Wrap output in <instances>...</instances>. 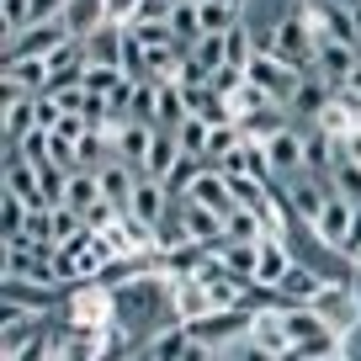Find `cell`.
<instances>
[{
  "instance_id": "obj_1",
  "label": "cell",
  "mask_w": 361,
  "mask_h": 361,
  "mask_svg": "<svg viewBox=\"0 0 361 361\" xmlns=\"http://www.w3.org/2000/svg\"><path fill=\"white\" fill-rule=\"evenodd\" d=\"M245 80L260 90V96H271L276 106H293L298 85H303V75H298V69H287L276 54H255V59H250V69H245Z\"/></svg>"
},
{
  "instance_id": "obj_2",
  "label": "cell",
  "mask_w": 361,
  "mask_h": 361,
  "mask_svg": "<svg viewBox=\"0 0 361 361\" xmlns=\"http://www.w3.org/2000/svg\"><path fill=\"white\" fill-rule=\"evenodd\" d=\"M266 165H271V180H282V186L308 170V138H303V128H298V123L266 138Z\"/></svg>"
},
{
  "instance_id": "obj_3",
  "label": "cell",
  "mask_w": 361,
  "mask_h": 361,
  "mask_svg": "<svg viewBox=\"0 0 361 361\" xmlns=\"http://www.w3.org/2000/svg\"><path fill=\"white\" fill-rule=\"evenodd\" d=\"M170 213H176V192H170L165 180H154V176H138V192H133V224H144L149 234H154V245H159V228L170 224Z\"/></svg>"
},
{
  "instance_id": "obj_4",
  "label": "cell",
  "mask_w": 361,
  "mask_h": 361,
  "mask_svg": "<svg viewBox=\"0 0 361 361\" xmlns=\"http://www.w3.org/2000/svg\"><path fill=\"white\" fill-rule=\"evenodd\" d=\"M282 192H287V207H293V218L314 228V224H319V213H324V202L335 197V186H329V176H314V170H303V176L287 180Z\"/></svg>"
},
{
  "instance_id": "obj_5",
  "label": "cell",
  "mask_w": 361,
  "mask_h": 361,
  "mask_svg": "<svg viewBox=\"0 0 361 361\" xmlns=\"http://www.w3.org/2000/svg\"><path fill=\"white\" fill-rule=\"evenodd\" d=\"M154 133H159V128H149V123H117L112 133H106V149H112V159L144 170L149 165V149H154Z\"/></svg>"
},
{
  "instance_id": "obj_6",
  "label": "cell",
  "mask_w": 361,
  "mask_h": 361,
  "mask_svg": "<svg viewBox=\"0 0 361 361\" xmlns=\"http://www.w3.org/2000/svg\"><path fill=\"white\" fill-rule=\"evenodd\" d=\"M138 176L144 170H133V165H123V159H102L96 165V180H102V197L117 207V213H133V192H138Z\"/></svg>"
},
{
  "instance_id": "obj_7",
  "label": "cell",
  "mask_w": 361,
  "mask_h": 361,
  "mask_svg": "<svg viewBox=\"0 0 361 361\" xmlns=\"http://www.w3.org/2000/svg\"><path fill=\"white\" fill-rule=\"evenodd\" d=\"M314 314L340 335V329H350V324L361 319V303H356V293H345L340 282H324V293L314 298Z\"/></svg>"
},
{
  "instance_id": "obj_8",
  "label": "cell",
  "mask_w": 361,
  "mask_h": 361,
  "mask_svg": "<svg viewBox=\"0 0 361 361\" xmlns=\"http://www.w3.org/2000/svg\"><path fill=\"white\" fill-rule=\"evenodd\" d=\"M350 224H356V202H345V197H329L324 202V213H319V224H314V234L324 239L329 250H340L345 255V239H350Z\"/></svg>"
},
{
  "instance_id": "obj_9",
  "label": "cell",
  "mask_w": 361,
  "mask_h": 361,
  "mask_svg": "<svg viewBox=\"0 0 361 361\" xmlns=\"http://www.w3.org/2000/svg\"><path fill=\"white\" fill-rule=\"evenodd\" d=\"M293 250H287V239H260V271H255V287H266V293H276V287L287 282V271H293Z\"/></svg>"
},
{
  "instance_id": "obj_10",
  "label": "cell",
  "mask_w": 361,
  "mask_h": 361,
  "mask_svg": "<svg viewBox=\"0 0 361 361\" xmlns=\"http://www.w3.org/2000/svg\"><path fill=\"white\" fill-rule=\"evenodd\" d=\"M59 22H64L69 37H80V43H85L90 32H102V27L112 22V11H106V0H69Z\"/></svg>"
},
{
  "instance_id": "obj_11",
  "label": "cell",
  "mask_w": 361,
  "mask_h": 361,
  "mask_svg": "<svg viewBox=\"0 0 361 361\" xmlns=\"http://www.w3.org/2000/svg\"><path fill=\"white\" fill-rule=\"evenodd\" d=\"M308 16H314L319 37H329V43H345V48H361V32H356V22H350L345 6H329V0H319Z\"/></svg>"
},
{
  "instance_id": "obj_12",
  "label": "cell",
  "mask_w": 361,
  "mask_h": 361,
  "mask_svg": "<svg viewBox=\"0 0 361 361\" xmlns=\"http://www.w3.org/2000/svg\"><path fill=\"white\" fill-rule=\"evenodd\" d=\"M37 128V96H6V144H22Z\"/></svg>"
},
{
  "instance_id": "obj_13",
  "label": "cell",
  "mask_w": 361,
  "mask_h": 361,
  "mask_svg": "<svg viewBox=\"0 0 361 361\" xmlns=\"http://www.w3.org/2000/svg\"><path fill=\"white\" fill-rule=\"evenodd\" d=\"M106 197H102V180H96V170H75V176H69V192H64V202L59 207H75V213H96V207H102Z\"/></svg>"
},
{
  "instance_id": "obj_14",
  "label": "cell",
  "mask_w": 361,
  "mask_h": 361,
  "mask_svg": "<svg viewBox=\"0 0 361 361\" xmlns=\"http://www.w3.org/2000/svg\"><path fill=\"white\" fill-rule=\"evenodd\" d=\"M218 260H224V271H228V276H239V282H250V287H255V271H260V245H234V239H228Z\"/></svg>"
},
{
  "instance_id": "obj_15",
  "label": "cell",
  "mask_w": 361,
  "mask_h": 361,
  "mask_svg": "<svg viewBox=\"0 0 361 361\" xmlns=\"http://www.w3.org/2000/svg\"><path fill=\"white\" fill-rule=\"evenodd\" d=\"M170 32H176V43L192 54V43L202 37V6H192V0H180L176 11H170Z\"/></svg>"
},
{
  "instance_id": "obj_16",
  "label": "cell",
  "mask_w": 361,
  "mask_h": 361,
  "mask_svg": "<svg viewBox=\"0 0 361 361\" xmlns=\"http://www.w3.org/2000/svg\"><path fill=\"white\" fill-rule=\"evenodd\" d=\"M329 186H335L345 202H356L361 207V159H350L345 149H340V159H335V170H329Z\"/></svg>"
},
{
  "instance_id": "obj_17",
  "label": "cell",
  "mask_w": 361,
  "mask_h": 361,
  "mask_svg": "<svg viewBox=\"0 0 361 361\" xmlns=\"http://www.w3.org/2000/svg\"><path fill=\"white\" fill-rule=\"evenodd\" d=\"M224 234L234 239V245H260V239H271V234H266V224H260V218L250 213V207H234V213H228Z\"/></svg>"
},
{
  "instance_id": "obj_18",
  "label": "cell",
  "mask_w": 361,
  "mask_h": 361,
  "mask_svg": "<svg viewBox=\"0 0 361 361\" xmlns=\"http://www.w3.org/2000/svg\"><path fill=\"white\" fill-rule=\"evenodd\" d=\"M6 303H16V308H32V314H43L48 303H54L59 293H37V282H16V276H6Z\"/></svg>"
},
{
  "instance_id": "obj_19",
  "label": "cell",
  "mask_w": 361,
  "mask_h": 361,
  "mask_svg": "<svg viewBox=\"0 0 361 361\" xmlns=\"http://www.w3.org/2000/svg\"><path fill=\"white\" fill-rule=\"evenodd\" d=\"M0 22H6V43L32 32V0H0Z\"/></svg>"
},
{
  "instance_id": "obj_20",
  "label": "cell",
  "mask_w": 361,
  "mask_h": 361,
  "mask_svg": "<svg viewBox=\"0 0 361 361\" xmlns=\"http://www.w3.org/2000/svg\"><path fill=\"white\" fill-rule=\"evenodd\" d=\"M128 117L154 128V117H159V80H138V85H133V106H128Z\"/></svg>"
},
{
  "instance_id": "obj_21",
  "label": "cell",
  "mask_w": 361,
  "mask_h": 361,
  "mask_svg": "<svg viewBox=\"0 0 361 361\" xmlns=\"http://www.w3.org/2000/svg\"><path fill=\"white\" fill-rule=\"evenodd\" d=\"M85 234H90L85 213H75V207H54V245H59V250L75 245V239H85Z\"/></svg>"
},
{
  "instance_id": "obj_22",
  "label": "cell",
  "mask_w": 361,
  "mask_h": 361,
  "mask_svg": "<svg viewBox=\"0 0 361 361\" xmlns=\"http://www.w3.org/2000/svg\"><path fill=\"white\" fill-rule=\"evenodd\" d=\"M186 345H192V329L176 324V329H165V335L149 345V361H180V356H186Z\"/></svg>"
},
{
  "instance_id": "obj_23",
  "label": "cell",
  "mask_w": 361,
  "mask_h": 361,
  "mask_svg": "<svg viewBox=\"0 0 361 361\" xmlns=\"http://www.w3.org/2000/svg\"><path fill=\"white\" fill-rule=\"evenodd\" d=\"M27 218H32V207H27L22 197H11V192H6V202H0V234H6V239L27 234Z\"/></svg>"
},
{
  "instance_id": "obj_24",
  "label": "cell",
  "mask_w": 361,
  "mask_h": 361,
  "mask_svg": "<svg viewBox=\"0 0 361 361\" xmlns=\"http://www.w3.org/2000/svg\"><path fill=\"white\" fill-rule=\"evenodd\" d=\"M224 361H282V356H271L266 345H255V340L245 335V340H234V345L224 350Z\"/></svg>"
},
{
  "instance_id": "obj_25",
  "label": "cell",
  "mask_w": 361,
  "mask_h": 361,
  "mask_svg": "<svg viewBox=\"0 0 361 361\" xmlns=\"http://www.w3.org/2000/svg\"><path fill=\"white\" fill-rule=\"evenodd\" d=\"M170 11H176V6H170V0H138V11H133V22H170ZM128 22V27H133Z\"/></svg>"
},
{
  "instance_id": "obj_26",
  "label": "cell",
  "mask_w": 361,
  "mask_h": 361,
  "mask_svg": "<svg viewBox=\"0 0 361 361\" xmlns=\"http://www.w3.org/2000/svg\"><path fill=\"white\" fill-rule=\"evenodd\" d=\"M106 11H112L117 27H128V22H133V11H138V0H106Z\"/></svg>"
},
{
  "instance_id": "obj_27",
  "label": "cell",
  "mask_w": 361,
  "mask_h": 361,
  "mask_svg": "<svg viewBox=\"0 0 361 361\" xmlns=\"http://www.w3.org/2000/svg\"><path fill=\"white\" fill-rule=\"evenodd\" d=\"M345 255H361V207H356V224H350V239H345Z\"/></svg>"
},
{
  "instance_id": "obj_28",
  "label": "cell",
  "mask_w": 361,
  "mask_h": 361,
  "mask_svg": "<svg viewBox=\"0 0 361 361\" xmlns=\"http://www.w3.org/2000/svg\"><path fill=\"white\" fill-rule=\"evenodd\" d=\"M350 22H356V32H361V0H356V6H350Z\"/></svg>"
},
{
  "instance_id": "obj_29",
  "label": "cell",
  "mask_w": 361,
  "mask_h": 361,
  "mask_svg": "<svg viewBox=\"0 0 361 361\" xmlns=\"http://www.w3.org/2000/svg\"><path fill=\"white\" fill-rule=\"evenodd\" d=\"M329 361H345V356H329Z\"/></svg>"
}]
</instances>
